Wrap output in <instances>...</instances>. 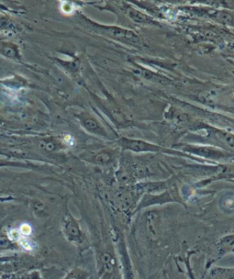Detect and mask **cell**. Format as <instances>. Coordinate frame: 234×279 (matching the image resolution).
<instances>
[{"instance_id":"1","label":"cell","mask_w":234,"mask_h":279,"mask_svg":"<svg viewBox=\"0 0 234 279\" xmlns=\"http://www.w3.org/2000/svg\"><path fill=\"white\" fill-rule=\"evenodd\" d=\"M53 147H54V145L53 143H49V144L46 145V149H48V150H53Z\"/></svg>"}]
</instances>
